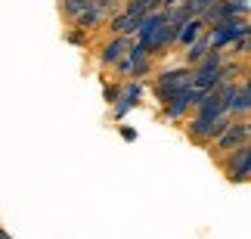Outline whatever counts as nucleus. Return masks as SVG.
I'll return each instance as SVG.
<instances>
[{
  "instance_id": "f257e3e1",
  "label": "nucleus",
  "mask_w": 251,
  "mask_h": 239,
  "mask_svg": "<svg viewBox=\"0 0 251 239\" xmlns=\"http://www.w3.org/2000/svg\"><path fill=\"white\" fill-rule=\"evenodd\" d=\"M242 34H251V25H248L245 16L224 19V22H214V25L205 28V37H208L211 50H224V47H229L236 37H242Z\"/></svg>"
},
{
  "instance_id": "f03ea898",
  "label": "nucleus",
  "mask_w": 251,
  "mask_h": 239,
  "mask_svg": "<svg viewBox=\"0 0 251 239\" xmlns=\"http://www.w3.org/2000/svg\"><path fill=\"white\" fill-rule=\"evenodd\" d=\"M192 87V69L189 65H183V69H171V72H161L158 81H155V97L158 103L165 106V103H171L177 93L189 90Z\"/></svg>"
},
{
  "instance_id": "7ed1b4c3",
  "label": "nucleus",
  "mask_w": 251,
  "mask_h": 239,
  "mask_svg": "<svg viewBox=\"0 0 251 239\" xmlns=\"http://www.w3.org/2000/svg\"><path fill=\"white\" fill-rule=\"evenodd\" d=\"M220 62H224V50H208L201 62L192 65V87L196 90H211L220 81Z\"/></svg>"
},
{
  "instance_id": "20e7f679",
  "label": "nucleus",
  "mask_w": 251,
  "mask_h": 239,
  "mask_svg": "<svg viewBox=\"0 0 251 239\" xmlns=\"http://www.w3.org/2000/svg\"><path fill=\"white\" fill-rule=\"evenodd\" d=\"M220 165H224L226 180H233V184H245V180L251 177V143H242L239 149L220 156Z\"/></svg>"
},
{
  "instance_id": "39448f33",
  "label": "nucleus",
  "mask_w": 251,
  "mask_h": 239,
  "mask_svg": "<svg viewBox=\"0 0 251 239\" xmlns=\"http://www.w3.org/2000/svg\"><path fill=\"white\" fill-rule=\"evenodd\" d=\"M248 137H251V121L248 118H233L229 121V128L220 133L217 140H211L214 143V156H226V152H233V149H239L242 143H248Z\"/></svg>"
},
{
  "instance_id": "423d86ee",
  "label": "nucleus",
  "mask_w": 251,
  "mask_h": 239,
  "mask_svg": "<svg viewBox=\"0 0 251 239\" xmlns=\"http://www.w3.org/2000/svg\"><path fill=\"white\" fill-rule=\"evenodd\" d=\"M251 3L248 0H217V3H211L201 19H205V25H214V22H224V19H239V16H248Z\"/></svg>"
},
{
  "instance_id": "0eeeda50",
  "label": "nucleus",
  "mask_w": 251,
  "mask_h": 239,
  "mask_svg": "<svg viewBox=\"0 0 251 239\" xmlns=\"http://www.w3.org/2000/svg\"><path fill=\"white\" fill-rule=\"evenodd\" d=\"M248 109H251V87H248V78H242L226 93V115L229 118H248Z\"/></svg>"
},
{
  "instance_id": "6e6552de",
  "label": "nucleus",
  "mask_w": 251,
  "mask_h": 239,
  "mask_svg": "<svg viewBox=\"0 0 251 239\" xmlns=\"http://www.w3.org/2000/svg\"><path fill=\"white\" fill-rule=\"evenodd\" d=\"M177 31H180V25L161 22L155 31H152V37L146 41V53L155 56V53H161V50H168V47H174V41H177Z\"/></svg>"
},
{
  "instance_id": "1a4fd4ad",
  "label": "nucleus",
  "mask_w": 251,
  "mask_h": 239,
  "mask_svg": "<svg viewBox=\"0 0 251 239\" xmlns=\"http://www.w3.org/2000/svg\"><path fill=\"white\" fill-rule=\"evenodd\" d=\"M199 97H201V90H196V87H189V90L177 93V97H174L171 103H165V115H168V118H174V121L183 118V115H186V112L199 103Z\"/></svg>"
},
{
  "instance_id": "9d476101",
  "label": "nucleus",
  "mask_w": 251,
  "mask_h": 239,
  "mask_svg": "<svg viewBox=\"0 0 251 239\" xmlns=\"http://www.w3.org/2000/svg\"><path fill=\"white\" fill-rule=\"evenodd\" d=\"M143 100V84L140 81H127L124 87L118 90V100H115V115H127V112L137 106V103Z\"/></svg>"
},
{
  "instance_id": "9b49d317",
  "label": "nucleus",
  "mask_w": 251,
  "mask_h": 239,
  "mask_svg": "<svg viewBox=\"0 0 251 239\" xmlns=\"http://www.w3.org/2000/svg\"><path fill=\"white\" fill-rule=\"evenodd\" d=\"M127 47H130V41H127L124 34H112V41L105 44V47H102V53H100L102 65H115L124 53H127Z\"/></svg>"
},
{
  "instance_id": "f8f14e48",
  "label": "nucleus",
  "mask_w": 251,
  "mask_h": 239,
  "mask_svg": "<svg viewBox=\"0 0 251 239\" xmlns=\"http://www.w3.org/2000/svg\"><path fill=\"white\" fill-rule=\"evenodd\" d=\"M205 19H201V16H196V19H189V22H183L180 25V31H177V41H174V44H177V47H189L192 41H196V37L199 34H205Z\"/></svg>"
},
{
  "instance_id": "ddd939ff",
  "label": "nucleus",
  "mask_w": 251,
  "mask_h": 239,
  "mask_svg": "<svg viewBox=\"0 0 251 239\" xmlns=\"http://www.w3.org/2000/svg\"><path fill=\"white\" fill-rule=\"evenodd\" d=\"M140 19L143 16H133V13H115L109 19V28H112V34H137V28H140Z\"/></svg>"
},
{
  "instance_id": "4468645a",
  "label": "nucleus",
  "mask_w": 251,
  "mask_h": 239,
  "mask_svg": "<svg viewBox=\"0 0 251 239\" xmlns=\"http://www.w3.org/2000/svg\"><path fill=\"white\" fill-rule=\"evenodd\" d=\"M102 16H105V13H102V9H100V6H96V3H93V6H87V9H84V13L78 16V19H72V22H75V25H78V28H81V31H90V28H96V25H100V22H102Z\"/></svg>"
},
{
  "instance_id": "2eb2a0df",
  "label": "nucleus",
  "mask_w": 251,
  "mask_h": 239,
  "mask_svg": "<svg viewBox=\"0 0 251 239\" xmlns=\"http://www.w3.org/2000/svg\"><path fill=\"white\" fill-rule=\"evenodd\" d=\"M186 62H189V69H192V65H196V62H201V59H205V56H208V50H211V44H208V37L205 34H199L196 37V41H192L189 47H186Z\"/></svg>"
},
{
  "instance_id": "dca6fc26",
  "label": "nucleus",
  "mask_w": 251,
  "mask_h": 239,
  "mask_svg": "<svg viewBox=\"0 0 251 239\" xmlns=\"http://www.w3.org/2000/svg\"><path fill=\"white\" fill-rule=\"evenodd\" d=\"M161 0H127L124 3V13H133V16H146L152 9H158Z\"/></svg>"
},
{
  "instance_id": "f3484780",
  "label": "nucleus",
  "mask_w": 251,
  "mask_h": 239,
  "mask_svg": "<svg viewBox=\"0 0 251 239\" xmlns=\"http://www.w3.org/2000/svg\"><path fill=\"white\" fill-rule=\"evenodd\" d=\"M59 6H62V13L69 19H78L87 6H93V0H59Z\"/></svg>"
},
{
  "instance_id": "a211bd4d",
  "label": "nucleus",
  "mask_w": 251,
  "mask_h": 239,
  "mask_svg": "<svg viewBox=\"0 0 251 239\" xmlns=\"http://www.w3.org/2000/svg\"><path fill=\"white\" fill-rule=\"evenodd\" d=\"M229 47H233V53H236V56H248V53H251V34L236 37V41L229 44Z\"/></svg>"
},
{
  "instance_id": "6ab92c4d",
  "label": "nucleus",
  "mask_w": 251,
  "mask_h": 239,
  "mask_svg": "<svg viewBox=\"0 0 251 239\" xmlns=\"http://www.w3.org/2000/svg\"><path fill=\"white\" fill-rule=\"evenodd\" d=\"M69 41H72V44H81V41H84V31H81V28H75V31H69Z\"/></svg>"
},
{
  "instance_id": "aec40b11",
  "label": "nucleus",
  "mask_w": 251,
  "mask_h": 239,
  "mask_svg": "<svg viewBox=\"0 0 251 239\" xmlns=\"http://www.w3.org/2000/svg\"><path fill=\"white\" fill-rule=\"evenodd\" d=\"M105 100H109V103L118 100V87H109V90H105Z\"/></svg>"
},
{
  "instance_id": "412c9836",
  "label": "nucleus",
  "mask_w": 251,
  "mask_h": 239,
  "mask_svg": "<svg viewBox=\"0 0 251 239\" xmlns=\"http://www.w3.org/2000/svg\"><path fill=\"white\" fill-rule=\"evenodd\" d=\"M121 137H124V140H137V133H133L130 128H124V131H121Z\"/></svg>"
},
{
  "instance_id": "4be33fe9",
  "label": "nucleus",
  "mask_w": 251,
  "mask_h": 239,
  "mask_svg": "<svg viewBox=\"0 0 251 239\" xmlns=\"http://www.w3.org/2000/svg\"><path fill=\"white\" fill-rule=\"evenodd\" d=\"M174 3H183V0H161V6H174Z\"/></svg>"
},
{
  "instance_id": "5701e85b",
  "label": "nucleus",
  "mask_w": 251,
  "mask_h": 239,
  "mask_svg": "<svg viewBox=\"0 0 251 239\" xmlns=\"http://www.w3.org/2000/svg\"><path fill=\"white\" fill-rule=\"evenodd\" d=\"M211 3H217V0H211Z\"/></svg>"
}]
</instances>
